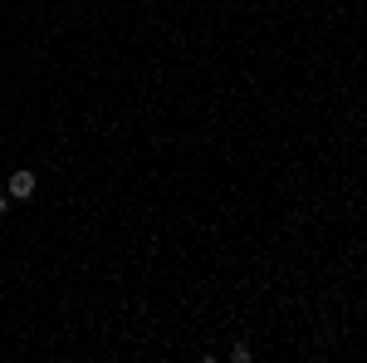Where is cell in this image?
<instances>
[{
  "mask_svg": "<svg viewBox=\"0 0 367 363\" xmlns=\"http://www.w3.org/2000/svg\"><path fill=\"white\" fill-rule=\"evenodd\" d=\"M30 191H35V172H10V196H20V201H25Z\"/></svg>",
  "mask_w": 367,
  "mask_h": 363,
  "instance_id": "1",
  "label": "cell"
},
{
  "mask_svg": "<svg viewBox=\"0 0 367 363\" xmlns=\"http://www.w3.org/2000/svg\"><path fill=\"white\" fill-rule=\"evenodd\" d=\"M5 211H10V201H5V196H0V216H5Z\"/></svg>",
  "mask_w": 367,
  "mask_h": 363,
  "instance_id": "2",
  "label": "cell"
}]
</instances>
